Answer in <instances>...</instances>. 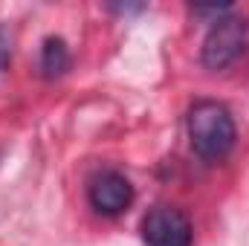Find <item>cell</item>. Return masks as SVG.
<instances>
[{"label":"cell","mask_w":249,"mask_h":246,"mask_svg":"<svg viewBox=\"0 0 249 246\" xmlns=\"http://www.w3.org/2000/svg\"><path fill=\"white\" fill-rule=\"evenodd\" d=\"M188 139L200 159L217 162L235 148V122L232 113L212 99L197 102L188 110Z\"/></svg>","instance_id":"1"},{"label":"cell","mask_w":249,"mask_h":246,"mask_svg":"<svg viewBox=\"0 0 249 246\" xmlns=\"http://www.w3.org/2000/svg\"><path fill=\"white\" fill-rule=\"evenodd\" d=\"M244 44H247V20L241 15L226 12L217 20H212L200 58L209 70H223L244 53Z\"/></svg>","instance_id":"2"},{"label":"cell","mask_w":249,"mask_h":246,"mask_svg":"<svg viewBox=\"0 0 249 246\" xmlns=\"http://www.w3.org/2000/svg\"><path fill=\"white\" fill-rule=\"evenodd\" d=\"M142 241L145 246H191L194 229L186 211L174 206H157L142 217Z\"/></svg>","instance_id":"3"},{"label":"cell","mask_w":249,"mask_h":246,"mask_svg":"<svg viewBox=\"0 0 249 246\" xmlns=\"http://www.w3.org/2000/svg\"><path fill=\"white\" fill-rule=\"evenodd\" d=\"M87 200H90V206L99 214L116 217V214H122V211L130 209V203H133V185L119 171H102L87 185Z\"/></svg>","instance_id":"4"},{"label":"cell","mask_w":249,"mask_h":246,"mask_svg":"<svg viewBox=\"0 0 249 246\" xmlns=\"http://www.w3.org/2000/svg\"><path fill=\"white\" fill-rule=\"evenodd\" d=\"M70 67V50L64 44V38H47L44 47H41V70L47 78H55V75H64Z\"/></svg>","instance_id":"5"},{"label":"cell","mask_w":249,"mask_h":246,"mask_svg":"<svg viewBox=\"0 0 249 246\" xmlns=\"http://www.w3.org/2000/svg\"><path fill=\"white\" fill-rule=\"evenodd\" d=\"M9 58H12V41H9L6 29H0V70H6Z\"/></svg>","instance_id":"6"}]
</instances>
